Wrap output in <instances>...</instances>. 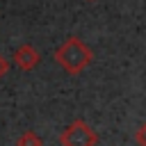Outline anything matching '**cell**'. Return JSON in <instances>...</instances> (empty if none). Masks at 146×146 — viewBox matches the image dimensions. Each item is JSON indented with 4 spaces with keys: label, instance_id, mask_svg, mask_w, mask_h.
I'll return each instance as SVG.
<instances>
[{
    "label": "cell",
    "instance_id": "cell-2",
    "mask_svg": "<svg viewBox=\"0 0 146 146\" xmlns=\"http://www.w3.org/2000/svg\"><path fill=\"white\" fill-rule=\"evenodd\" d=\"M59 144L62 146H96L98 144V135H96V130L87 121L75 119L73 123H68L62 130Z\"/></svg>",
    "mask_w": 146,
    "mask_h": 146
},
{
    "label": "cell",
    "instance_id": "cell-4",
    "mask_svg": "<svg viewBox=\"0 0 146 146\" xmlns=\"http://www.w3.org/2000/svg\"><path fill=\"white\" fill-rule=\"evenodd\" d=\"M16 146H43V139L36 135V132H32V130H25L18 139H16Z\"/></svg>",
    "mask_w": 146,
    "mask_h": 146
},
{
    "label": "cell",
    "instance_id": "cell-6",
    "mask_svg": "<svg viewBox=\"0 0 146 146\" xmlns=\"http://www.w3.org/2000/svg\"><path fill=\"white\" fill-rule=\"evenodd\" d=\"M5 73H9V59H7L5 55H0V78H2Z\"/></svg>",
    "mask_w": 146,
    "mask_h": 146
},
{
    "label": "cell",
    "instance_id": "cell-1",
    "mask_svg": "<svg viewBox=\"0 0 146 146\" xmlns=\"http://www.w3.org/2000/svg\"><path fill=\"white\" fill-rule=\"evenodd\" d=\"M94 59V50L80 39V36H68L57 50H55V62L71 75L82 73Z\"/></svg>",
    "mask_w": 146,
    "mask_h": 146
},
{
    "label": "cell",
    "instance_id": "cell-5",
    "mask_svg": "<svg viewBox=\"0 0 146 146\" xmlns=\"http://www.w3.org/2000/svg\"><path fill=\"white\" fill-rule=\"evenodd\" d=\"M135 141H137V146H146V123H141V125L137 128V132H135Z\"/></svg>",
    "mask_w": 146,
    "mask_h": 146
},
{
    "label": "cell",
    "instance_id": "cell-3",
    "mask_svg": "<svg viewBox=\"0 0 146 146\" xmlns=\"http://www.w3.org/2000/svg\"><path fill=\"white\" fill-rule=\"evenodd\" d=\"M39 59H41L39 50H36L34 46H30V43L18 46V48L14 50V64H16L21 71H32V68L39 64Z\"/></svg>",
    "mask_w": 146,
    "mask_h": 146
}]
</instances>
